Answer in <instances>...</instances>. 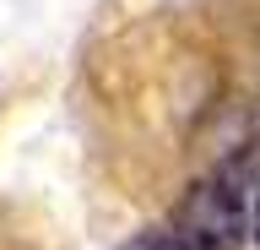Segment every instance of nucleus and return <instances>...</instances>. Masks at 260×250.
Instances as JSON below:
<instances>
[{
    "instance_id": "nucleus-1",
    "label": "nucleus",
    "mask_w": 260,
    "mask_h": 250,
    "mask_svg": "<svg viewBox=\"0 0 260 250\" xmlns=\"http://www.w3.org/2000/svg\"><path fill=\"white\" fill-rule=\"evenodd\" d=\"M249 201H255V180H249V163L233 158L217 174L195 180L184 190V201L174 207V239L179 250H244L249 239Z\"/></svg>"
},
{
    "instance_id": "nucleus-2",
    "label": "nucleus",
    "mask_w": 260,
    "mask_h": 250,
    "mask_svg": "<svg viewBox=\"0 0 260 250\" xmlns=\"http://www.w3.org/2000/svg\"><path fill=\"white\" fill-rule=\"evenodd\" d=\"M249 234H255V245H260V174H255V201H249Z\"/></svg>"
}]
</instances>
